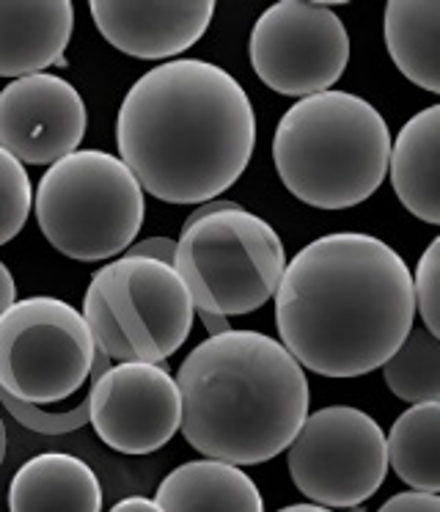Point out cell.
Listing matches in <instances>:
<instances>
[{
	"label": "cell",
	"instance_id": "obj_1",
	"mask_svg": "<svg viewBox=\"0 0 440 512\" xmlns=\"http://www.w3.org/2000/svg\"><path fill=\"white\" fill-rule=\"evenodd\" d=\"M273 298L278 342L322 378L380 369L416 325L410 268L374 234L333 232L303 245Z\"/></svg>",
	"mask_w": 440,
	"mask_h": 512
},
{
	"label": "cell",
	"instance_id": "obj_2",
	"mask_svg": "<svg viewBox=\"0 0 440 512\" xmlns=\"http://www.w3.org/2000/svg\"><path fill=\"white\" fill-rule=\"evenodd\" d=\"M119 160L165 204H207L237 182L256 146V113L240 80L212 61L157 64L124 94Z\"/></svg>",
	"mask_w": 440,
	"mask_h": 512
},
{
	"label": "cell",
	"instance_id": "obj_3",
	"mask_svg": "<svg viewBox=\"0 0 440 512\" xmlns=\"http://www.w3.org/2000/svg\"><path fill=\"white\" fill-rule=\"evenodd\" d=\"M174 380L179 433L198 455L237 468L286 452L311 405L306 369L259 331L209 336L187 353Z\"/></svg>",
	"mask_w": 440,
	"mask_h": 512
},
{
	"label": "cell",
	"instance_id": "obj_4",
	"mask_svg": "<svg viewBox=\"0 0 440 512\" xmlns=\"http://www.w3.org/2000/svg\"><path fill=\"white\" fill-rule=\"evenodd\" d=\"M391 130L372 102L350 91L297 100L278 119L273 163L284 188L317 210H350L385 182Z\"/></svg>",
	"mask_w": 440,
	"mask_h": 512
},
{
	"label": "cell",
	"instance_id": "obj_5",
	"mask_svg": "<svg viewBox=\"0 0 440 512\" xmlns=\"http://www.w3.org/2000/svg\"><path fill=\"white\" fill-rule=\"evenodd\" d=\"M44 240L75 262H105L124 254L138 237L146 199L119 157L77 149L47 171L33 193Z\"/></svg>",
	"mask_w": 440,
	"mask_h": 512
},
{
	"label": "cell",
	"instance_id": "obj_6",
	"mask_svg": "<svg viewBox=\"0 0 440 512\" xmlns=\"http://www.w3.org/2000/svg\"><path fill=\"white\" fill-rule=\"evenodd\" d=\"M171 268L185 281L196 312L242 317L262 309L278 290L284 240L264 218L231 201L223 210L187 218Z\"/></svg>",
	"mask_w": 440,
	"mask_h": 512
},
{
	"label": "cell",
	"instance_id": "obj_7",
	"mask_svg": "<svg viewBox=\"0 0 440 512\" xmlns=\"http://www.w3.org/2000/svg\"><path fill=\"white\" fill-rule=\"evenodd\" d=\"M94 356L83 317L61 298L31 295L0 314V389L14 400L42 408L72 397Z\"/></svg>",
	"mask_w": 440,
	"mask_h": 512
},
{
	"label": "cell",
	"instance_id": "obj_8",
	"mask_svg": "<svg viewBox=\"0 0 440 512\" xmlns=\"http://www.w3.org/2000/svg\"><path fill=\"white\" fill-rule=\"evenodd\" d=\"M286 449L295 488L311 504L328 510L361 507L388 474L383 427L352 405L308 413Z\"/></svg>",
	"mask_w": 440,
	"mask_h": 512
},
{
	"label": "cell",
	"instance_id": "obj_9",
	"mask_svg": "<svg viewBox=\"0 0 440 512\" xmlns=\"http://www.w3.org/2000/svg\"><path fill=\"white\" fill-rule=\"evenodd\" d=\"M333 6L322 0H281L259 14L248 56L267 89L303 100L339 83L350 64V34Z\"/></svg>",
	"mask_w": 440,
	"mask_h": 512
},
{
	"label": "cell",
	"instance_id": "obj_10",
	"mask_svg": "<svg viewBox=\"0 0 440 512\" xmlns=\"http://www.w3.org/2000/svg\"><path fill=\"white\" fill-rule=\"evenodd\" d=\"M91 279L138 361L163 364L185 345L196 309L171 265L146 256H119Z\"/></svg>",
	"mask_w": 440,
	"mask_h": 512
},
{
	"label": "cell",
	"instance_id": "obj_11",
	"mask_svg": "<svg viewBox=\"0 0 440 512\" xmlns=\"http://www.w3.org/2000/svg\"><path fill=\"white\" fill-rule=\"evenodd\" d=\"M88 422L121 455H152L182 424L179 389L165 364H110L88 386Z\"/></svg>",
	"mask_w": 440,
	"mask_h": 512
},
{
	"label": "cell",
	"instance_id": "obj_12",
	"mask_svg": "<svg viewBox=\"0 0 440 512\" xmlns=\"http://www.w3.org/2000/svg\"><path fill=\"white\" fill-rule=\"evenodd\" d=\"M88 108L69 80L39 72L0 89V146L22 166H53L77 152Z\"/></svg>",
	"mask_w": 440,
	"mask_h": 512
},
{
	"label": "cell",
	"instance_id": "obj_13",
	"mask_svg": "<svg viewBox=\"0 0 440 512\" xmlns=\"http://www.w3.org/2000/svg\"><path fill=\"white\" fill-rule=\"evenodd\" d=\"M88 9L110 47L141 61H174L215 17L212 0H91Z\"/></svg>",
	"mask_w": 440,
	"mask_h": 512
},
{
	"label": "cell",
	"instance_id": "obj_14",
	"mask_svg": "<svg viewBox=\"0 0 440 512\" xmlns=\"http://www.w3.org/2000/svg\"><path fill=\"white\" fill-rule=\"evenodd\" d=\"M75 31L69 0H0V78H28L47 67H66Z\"/></svg>",
	"mask_w": 440,
	"mask_h": 512
},
{
	"label": "cell",
	"instance_id": "obj_15",
	"mask_svg": "<svg viewBox=\"0 0 440 512\" xmlns=\"http://www.w3.org/2000/svg\"><path fill=\"white\" fill-rule=\"evenodd\" d=\"M440 105H429L410 116L396 133L388 152L385 177L394 185L396 199L402 201L418 221L438 226L440 223Z\"/></svg>",
	"mask_w": 440,
	"mask_h": 512
},
{
	"label": "cell",
	"instance_id": "obj_16",
	"mask_svg": "<svg viewBox=\"0 0 440 512\" xmlns=\"http://www.w3.org/2000/svg\"><path fill=\"white\" fill-rule=\"evenodd\" d=\"M9 512H102V485L86 460L42 452L14 471Z\"/></svg>",
	"mask_w": 440,
	"mask_h": 512
},
{
	"label": "cell",
	"instance_id": "obj_17",
	"mask_svg": "<svg viewBox=\"0 0 440 512\" xmlns=\"http://www.w3.org/2000/svg\"><path fill=\"white\" fill-rule=\"evenodd\" d=\"M154 501L163 512H264L256 482L218 460H190L160 482Z\"/></svg>",
	"mask_w": 440,
	"mask_h": 512
},
{
	"label": "cell",
	"instance_id": "obj_18",
	"mask_svg": "<svg viewBox=\"0 0 440 512\" xmlns=\"http://www.w3.org/2000/svg\"><path fill=\"white\" fill-rule=\"evenodd\" d=\"M385 50L413 86L440 94V0H391L383 17Z\"/></svg>",
	"mask_w": 440,
	"mask_h": 512
},
{
	"label": "cell",
	"instance_id": "obj_19",
	"mask_svg": "<svg viewBox=\"0 0 440 512\" xmlns=\"http://www.w3.org/2000/svg\"><path fill=\"white\" fill-rule=\"evenodd\" d=\"M388 468L410 490L440 493V402L410 405L385 435Z\"/></svg>",
	"mask_w": 440,
	"mask_h": 512
},
{
	"label": "cell",
	"instance_id": "obj_20",
	"mask_svg": "<svg viewBox=\"0 0 440 512\" xmlns=\"http://www.w3.org/2000/svg\"><path fill=\"white\" fill-rule=\"evenodd\" d=\"M385 386L410 405L440 402V339L413 325L405 342L383 364Z\"/></svg>",
	"mask_w": 440,
	"mask_h": 512
},
{
	"label": "cell",
	"instance_id": "obj_21",
	"mask_svg": "<svg viewBox=\"0 0 440 512\" xmlns=\"http://www.w3.org/2000/svg\"><path fill=\"white\" fill-rule=\"evenodd\" d=\"M31 210V177L20 160L0 146V245L11 243L25 229Z\"/></svg>",
	"mask_w": 440,
	"mask_h": 512
},
{
	"label": "cell",
	"instance_id": "obj_22",
	"mask_svg": "<svg viewBox=\"0 0 440 512\" xmlns=\"http://www.w3.org/2000/svg\"><path fill=\"white\" fill-rule=\"evenodd\" d=\"M80 317L86 323L88 334H91V342H94V350L99 356L110 358L116 364H124V361H138L132 347L127 345V339L119 331L116 320L110 317V309L102 292H99L97 281H88V290L83 295V309H80Z\"/></svg>",
	"mask_w": 440,
	"mask_h": 512
},
{
	"label": "cell",
	"instance_id": "obj_23",
	"mask_svg": "<svg viewBox=\"0 0 440 512\" xmlns=\"http://www.w3.org/2000/svg\"><path fill=\"white\" fill-rule=\"evenodd\" d=\"M410 281L421 328L440 339V237L427 245V251L418 259L416 273H410Z\"/></svg>",
	"mask_w": 440,
	"mask_h": 512
},
{
	"label": "cell",
	"instance_id": "obj_24",
	"mask_svg": "<svg viewBox=\"0 0 440 512\" xmlns=\"http://www.w3.org/2000/svg\"><path fill=\"white\" fill-rule=\"evenodd\" d=\"M0 402H3V408H6L22 427H28L33 433L64 435L72 433V430H80V427H86L88 424V397L66 413H47L42 411V408H36V405L14 400V397H9L3 389H0Z\"/></svg>",
	"mask_w": 440,
	"mask_h": 512
},
{
	"label": "cell",
	"instance_id": "obj_25",
	"mask_svg": "<svg viewBox=\"0 0 440 512\" xmlns=\"http://www.w3.org/2000/svg\"><path fill=\"white\" fill-rule=\"evenodd\" d=\"M377 512H440V493H418L405 490L380 504Z\"/></svg>",
	"mask_w": 440,
	"mask_h": 512
},
{
	"label": "cell",
	"instance_id": "obj_26",
	"mask_svg": "<svg viewBox=\"0 0 440 512\" xmlns=\"http://www.w3.org/2000/svg\"><path fill=\"white\" fill-rule=\"evenodd\" d=\"M174 245L176 240L171 237H146V240H138V243H132L124 256H146V259H157V262H165V265H171V259H174Z\"/></svg>",
	"mask_w": 440,
	"mask_h": 512
},
{
	"label": "cell",
	"instance_id": "obj_27",
	"mask_svg": "<svg viewBox=\"0 0 440 512\" xmlns=\"http://www.w3.org/2000/svg\"><path fill=\"white\" fill-rule=\"evenodd\" d=\"M108 512H163V507L149 496H127L116 501Z\"/></svg>",
	"mask_w": 440,
	"mask_h": 512
},
{
	"label": "cell",
	"instance_id": "obj_28",
	"mask_svg": "<svg viewBox=\"0 0 440 512\" xmlns=\"http://www.w3.org/2000/svg\"><path fill=\"white\" fill-rule=\"evenodd\" d=\"M14 301H17V284H14L11 270L0 262V314L6 312Z\"/></svg>",
	"mask_w": 440,
	"mask_h": 512
},
{
	"label": "cell",
	"instance_id": "obj_29",
	"mask_svg": "<svg viewBox=\"0 0 440 512\" xmlns=\"http://www.w3.org/2000/svg\"><path fill=\"white\" fill-rule=\"evenodd\" d=\"M198 317H201V320H204V325H207L209 336L226 334V331H231L229 320H223V317H215V314H204V312H198Z\"/></svg>",
	"mask_w": 440,
	"mask_h": 512
},
{
	"label": "cell",
	"instance_id": "obj_30",
	"mask_svg": "<svg viewBox=\"0 0 440 512\" xmlns=\"http://www.w3.org/2000/svg\"><path fill=\"white\" fill-rule=\"evenodd\" d=\"M275 512H336V510H328V507H319V504L306 501V504H286V507H281V510H275Z\"/></svg>",
	"mask_w": 440,
	"mask_h": 512
},
{
	"label": "cell",
	"instance_id": "obj_31",
	"mask_svg": "<svg viewBox=\"0 0 440 512\" xmlns=\"http://www.w3.org/2000/svg\"><path fill=\"white\" fill-rule=\"evenodd\" d=\"M3 457H6V424L0 422V466H3Z\"/></svg>",
	"mask_w": 440,
	"mask_h": 512
},
{
	"label": "cell",
	"instance_id": "obj_32",
	"mask_svg": "<svg viewBox=\"0 0 440 512\" xmlns=\"http://www.w3.org/2000/svg\"><path fill=\"white\" fill-rule=\"evenodd\" d=\"M344 512H366L363 507H350V510H344Z\"/></svg>",
	"mask_w": 440,
	"mask_h": 512
}]
</instances>
